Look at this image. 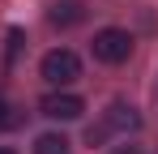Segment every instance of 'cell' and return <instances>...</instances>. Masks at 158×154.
Here are the masks:
<instances>
[{
  "label": "cell",
  "mask_w": 158,
  "mask_h": 154,
  "mask_svg": "<svg viewBox=\"0 0 158 154\" xmlns=\"http://www.w3.org/2000/svg\"><path fill=\"white\" fill-rule=\"evenodd\" d=\"M39 73H43V81H47V86H73V81L81 77V60H77V51L56 47V51H47V56H43Z\"/></svg>",
  "instance_id": "obj_1"
},
{
  "label": "cell",
  "mask_w": 158,
  "mask_h": 154,
  "mask_svg": "<svg viewBox=\"0 0 158 154\" xmlns=\"http://www.w3.org/2000/svg\"><path fill=\"white\" fill-rule=\"evenodd\" d=\"M90 47H94V60H103V64H124L132 56V34L120 30V26H107V30L94 34Z\"/></svg>",
  "instance_id": "obj_2"
},
{
  "label": "cell",
  "mask_w": 158,
  "mask_h": 154,
  "mask_svg": "<svg viewBox=\"0 0 158 154\" xmlns=\"http://www.w3.org/2000/svg\"><path fill=\"white\" fill-rule=\"evenodd\" d=\"M39 111L47 116V120H77L81 111H85V103L77 94H69V90H60V94H47V99L39 103Z\"/></svg>",
  "instance_id": "obj_3"
},
{
  "label": "cell",
  "mask_w": 158,
  "mask_h": 154,
  "mask_svg": "<svg viewBox=\"0 0 158 154\" xmlns=\"http://www.w3.org/2000/svg\"><path fill=\"white\" fill-rule=\"evenodd\" d=\"M103 128L107 133H137L141 128V116H137V107H128V103H111L103 116Z\"/></svg>",
  "instance_id": "obj_4"
},
{
  "label": "cell",
  "mask_w": 158,
  "mask_h": 154,
  "mask_svg": "<svg viewBox=\"0 0 158 154\" xmlns=\"http://www.w3.org/2000/svg\"><path fill=\"white\" fill-rule=\"evenodd\" d=\"M52 26H60V30H69V26H81L85 22V4L81 0H60V4H52Z\"/></svg>",
  "instance_id": "obj_5"
},
{
  "label": "cell",
  "mask_w": 158,
  "mask_h": 154,
  "mask_svg": "<svg viewBox=\"0 0 158 154\" xmlns=\"http://www.w3.org/2000/svg\"><path fill=\"white\" fill-rule=\"evenodd\" d=\"M73 150V141L64 137V133H43L39 141H34V154H69Z\"/></svg>",
  "instance_id": "obj_6"
},
{
  "label": "cell",
  "mask_w": 158,
  "mask_h": 154,
  "mask_svg": "<svg viewBox=\"0 0 158 154\" xmlns=\"http://www.w3.org/2000/svg\"><path fill=\"white\" fill-rule=\"evenodd\" d=\"M13 124H22V111H17L13 103L0 94V128H13Z\"/></svg>",
  "instance_id": "obj_7"
},
{
  "label": "cell",
  "mask_w": 158,
  "mask_h": 154,
  "mask_svg": "<svg viewBox=\"0 0 158 154\" xmlns=\"http://www.w3.org/2000/svg\"><path fill=\"white\" fill-rule=\"evenodd\" d=\"M115 154H141V150H137V146H120Z\"/></svg>",
  "instance_id": "obj_8"
},
{
  "label": "cell",
  "mask_w": 158,
  "mask_h": 154,
  "mask_svg": "<svg viewBox=\"0 0 158 154\" xmlns=\"http://www.w3.org/2000/svg\"><path fill=\"white\" fill-rule=\"evenodd\" d=\"M0 154H17V150H4V146H0Z\"/></svg>",
  "instance_id": "obj_9"
}]
</instances>
